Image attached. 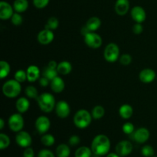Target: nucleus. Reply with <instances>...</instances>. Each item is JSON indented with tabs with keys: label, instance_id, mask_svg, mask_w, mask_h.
<instances>
[{
	"label": "nucleus",
	"instance_id": "obj_33",
	"mask_svg": "<svg viewBox=\"0 0 157 157\" xmlns=\"http://www.w3.org/2000/svg\"><path fill=\"white\" fill-rule=\"evenodd\" d=\"M10 145V138L5 133H0V149L5 150Z\"/></svg>",
	"mask_w": 157,
	"mask_h": 157
},
{
	"label": "nucleus",
	"instance_id": "obj_8",
	"mask_svg": "<svg viewBox=\"0 0 157 157\" xmlns=\"http://www.w3.org/2000/svg\"><path fill=\"white\" fill-rule=\"evenodd\" d=\"M35 127L40 134H44L49 130L51 127V121L46 116H40L36 119Z\"/></svg>",
	"mask_w": 157,
	"mask_h": 157
},
{
	"label": "nucleus",
	"instance_id": "obj_18",
	"mask_svg": "<svg viewBox=\"0 0 157 157\" xmlns=\"http://www.w3.org/2000/svg\"><path fill=\"white\" fill-rule=\"evenodd\" d=\"M114 9L118 15H125L130 9L129 0H117Z\"/></svg>",
	"mask_w": 157,
	"mask_h": 157
},
{
	"label": "nucleus",
	"instance_id": "obj_2",
	"mask_svg": "<svg viewBox=\"0 0 157 157\" xmlns=\"http://www.w3.org/2000/svg\"><path fill=\"white\" fill-rule=\"evenodd\" d=\"M38 107L44 113H51L55 110L56 106V101L53 94L51 93H43L37 98Z\"/></svg>",
	"mask_w": 157,
	"mask_h": 157
},
{
	"label": "nucleus",
	"instance_id": "obj_45",
	"mask_svg": "<svg viewBox=\"0 0 157 157\" xmlns=\"http://www.w3.org/2000/svg\"><path fill=\"white\" fill-rule=\"evenodd\" d=\"M58 63L56 62L55 61H54V60H52V61H50L48 62V64L47 66H48L49 67H51V68H53V69H57V67H58Z\"/></svg>",
	"mask_w": 157,
	"mask_h": 157
},
{
	"label": "nucleus",
	"instance_id": "obj_28",
	"mask_svg": "<svg viewBox=\"0 0 157 157\" xmlns=\"http://www.w3.org/2000/svg\"><path fill=\"white\" fill-rule=\"evenodd\" d=\"M104 114H105V109L103 106L97 105L92 109L91 115L92 117L94 120L101 119L104 116Z\"/></svg>",
	"mask_w": 157,
	"mask_h": 157
},
{
	"label": "nucleus",
	"instance_id": "obj_10",
	"mask_svg": "<svg viewBox=\"0 0 157 157\" xmlns=\"http://www.w3.org/2000/svg\"><path fill=\"white\" fill-rule=\"evenodd\" d=\"M15 142L19 147L22 148H27L31 146L32 143V138L27 131L18 132L15 136Z\"/></svg>",
	"mask_w": 157,
	"mask_h": 157
},
{
	"label": "nucleus",
	"instance_id": "obj_17",
	"mask_svg": "<svg viewBox=\"0 0 157 157\" xmlns=\"http://www.w3.org/2000/svg\"><path fill=\"white\" fill-rule=\"evenodd\" d=\"M27 73V81L29 82H35L41 78V71L36 65H30L26 70Z\"/></svg>",
	"mask_w": 157,
	"mask_h": 157
},
{
	"label": "nucleus",
	"instance_id": "obj_35",
	"mask_svg": "<svg viewBox=\"0 0 157 157\" xmlns=\"http://www.w3.org/2000/svg\"><path fill=\"white\" fill-rule=\"evenodd\" d=\"M141 153L145 157H153L155 151L153 147H151L150 145H145L143 147L142 150H141Z\"/></svg>",
	"mask_w": 157,
	"mask_h": 157
},
{
	"label": "nucleus",
	"instance_id": "obj_13",
	"mask_svg": "<svg viewBox=\"0 0 157 157\" xmlns=\"http://www.w3.org/2000/svg\"><path fill=\"white\" fill-rule=\"evenodd\" d=\"M14 8L9 2L2 1L0 2V18L2 20L10 19L14 14Z\"/></svg>",
	"mask_w": 157,
	"mask_h": 157
},
{
	"label": "nucleus",
	"instance_id": "obj_7",
	"mask_svg": "<svg viewBox=\"0 0 157 157\" xmlns=\"http://www.w3.org/2000/svg\"><path fill=\"white\" fill-rule=\"evenodd\" d=\"M84 43L88 46L89 48L93 49H97L101 48L102 45V38L99 34L96 33L95 32H90L85 35H84Z\"/></svg>",
	"mask_w": 157,
	"mask_h": 157
},
{
	"label": "nucleus",
	"instance_id": "obj_3",
	"mask_svg": "<svg viewBox=\"0 0 157 157\" xmlns=\"http://www.w3.org/2000/svg\"><path fill=\"white\" fill-rule=\"evenodd\" d=\"M91 113L84 109H81L75 113L73 121L75 125L79 129H85L90 125L92 122Z\"/></svg>",
	"mask_w": 157,
	"mask_h": 157
},
{
	"label": "nucleus",
	"instance_id": "obj_30",
	"mask_svg": "<svg viewBox=\"0 0 157 157\" xmlns=\"http://www.w3.org/2000/svg\"><path fill=\"white\" fill-rule=\"evenodd\" d=\"M41 142L45 147H52L55 144V138L53 135L50 133H44L42 135L41 138Z\"/></svg>",
	"mask_w": 157,
	"mask_h": 157
},
{
	"label": "nucleus",
	"instance_id": "obj_24",
	"mask_svg": "<svg viewBox=\"0 0 157 157\" xmlns=\"http://www.w3.org/2000/svg\"><path fill=\"white\" fill-rule=\"evenodd\" d=\"M13 8L15 12L22 13L25 12L29 8L28 0H15L13 3Z\"/></svg>",
	"mask_w": 157,
	"mask_h": 157
},
{
	"label": "nucleus",
	"instance_id": "obj_27",
	"mask_svg": "<svg viewBox=\"0 0 157 157\" xmlns=\"http://www.w3.org/2000/svg\"><path fill=\"white\" fill-rule=\"evenodd\" d=\"M91 148H89L87 147H81L75 151V157H91L92 156Z\"/></svg>",
	"mask_w": 157,
	"mask_h": 157
},
{
	"label": "nucleus",
	"instance_id": "obj_12",
	"mask_svg": "<svg viewBox=\"0 0 157 157\" xmlns=\"http://www.w3.org/2000/svg\"><path fill=\"white\" fill-rule=\"evenodd\" d=\"M55 38V35H54L53 31L48 30V29H43L37 35V39L38 41L41 44L43 45H47L52 43Z\"/></svg>",
	"mask_w": 157,
	"mask_h": 157
},
{
	"label": "nucleus",
	"instance_id": "obj_47",
	"mask_svg": "<svg viewBox=\"0 0 157 157\" xmlns=\"http://www.w3.org/2000/svg\"><path fill=\"white\" fill-rule=\"evenodd\" d=\"M4 127H5V121L2 119V118H1V119H0V130H3Z\"/></svg>",
	"mask_w": 157,
	"mask_h": 157
},
{
	"label": "nucleus",
	"instance_id": "obj_14",
	"mask_svg": "<svg viewBox=\"0 0 157 157\" xmlns=\"http://www.w3.org/2000/svg\"><path fill=\"white\" fill-rule=\"evenodd\" d=\"M150 136V131L145 127H140L133 133V138L138 144H144L149 140Z\"/></svg>",
	"mask_w": 157,
	"mask_h": 157
},
{
	"label": "nucleus",
	"instance_id": "obj_39",
	"mask_svg": "<svg viewBox=\"0 0 157 157\" xmlns=\"http://www.w3.org/2000/svg\"><path fill=\"white\" fill-rule=\"evenodd\" d=\"M50 0H33V5L37 9H44L48 5Z\"/></svg>",
	"mask_w": 157,
	"mask_h": 157
},
{
	"label": "nucleus",
	"instance_id": "obj_40",
	"mask_svg": "<svg viewBox=\"0 0 157 157\" xmlns=\"http://www.w3.org/2000/svg\"><path fill=\"white\" fill-rule=\"evenodd\" d=\"M38 157H55V154L51 150H47V149H43L38 152Z\"/></svg>",
	"mask_w": 157,
	"mask_h": 157
},
{
	"label": "nucleus",
	"instance_id": "obj_25",
	"mask_svg": "<svg viewBox=\"0 0 157 157\" xmlns=\"http://www.w3.org/2000/svg\"><path fill=\"white\" fill-rule=\"evenodd\" d=\"M57 157H69L71 155L70 147L65 144H61L58 145L56 148Z\"/></svg>",
	"mask_w": 157,
	"mask_h": 157
},
{
	"label": "nucleus",
	"instance_id": "obj_31",
	"mask_svg": "<svg viewBox=\"0 0 157 157\" xmlns=\"http://www.w3.org/2000/svg\"><path fill=\"white\" fill-rule=\"evenodd\" d=\"M59 25V21L56 17H51L48 19L47 22H46L45 25H44V29H48V30L55 31L56 30Z\"/></svg>",
	"mask_w": 157,
	"mask_h": 157
},
{
	"label": "nucleus",
	"instance_id": "obj_34",
	"mask_svg": "<svg viewBox=\"0 0 157 157\" xmlns=\"http://www.w3.org/2000/svg\"><path fill=\"white\" fill-rule=\"evenodd\" d=\"M14 79L16 80L19 83H23L27 80V73L26 71L24 70H18L14 75Z\"/></svg>",
	"mask_w": 157,
	"mask_h": 157
},
{
	"label": "nucleus",
	"instance_id": "obj_16",
	"mask_svg": "<svg viewBox=\"0 0 157 157\" xmlns=\"http://www.w3.org/2000/svg\"><path fill=\"white\" fill-rule=\"evenodd\" d=\"M156 75L154 70L150 68H145L141 71L139 74V79L144 84H150L153 82L156 78Z\"/></svg>",
	"mask_w": 157,
	"mask_h": 157
},
{
	"label": "nucleus",
	"instance_id": "obj_41",
	"mask_svg": "<svg viewBox=\"0 0 157 157\" xmlns=\"http://www.w3.org/2000/svg\"><path fill=\"white\" fill-rule=\"evenodd\" d=\"M80 142H81V138L78 136H77V135H73V136H71L69 138L68 143L72 147H75V146L78 145Z\"/></svg>",
	"mask_w": 157,
	"mask_h": 157
},
{
	"label": "nucleus",
	"instance_id": "obj_32",
	"mask_svg": "<svg viewBox=\"0 0 157 157\" xmlns=\"http://www.w3.org/2000/svg\"><path fill=\"white\" fill-rule=\"evenodd\" d=\"M25 93L26 97H27L28 98H30V99L37 100L38 97L39 96V95H38L37 88L35 87V86H32V85L28 86V87L25 88Z\"/></svg>",
	"mask_w": 157,
	"mask_h": 157
},
{
	"label": "nucleus",
	"instance_id": "obj_23",
	"mask_svg": "<svg viewBox=\"0 0 157 157\" xmlns=\"http://www.w3.org/2000/svg\"><path fill=\"white\" fill-rule=\"evenodd\" d=\"M58 74L61 75H67L71 72L72 65L69 61H63L58 63V67H57Z\"/></svg>",
	"mask_w": 157,
	"mask_h": 157
},
{
	"label": "nucleus",
	"instance_id": "obj_20",
	"mask_svg": "<svg viewBox=\"0 0 157 157\" xmlns=\"http://www.w3.org/2000/svg\"><path fill=\"white\" fill-rule=\"evenodd\" d=\"M15 107L18 113H24L29 110V107H30V102L27 98L21 97L17 99L16 103H15Z\"/></svg>",
	"mask_w": 157,
	"mask_h": 157
},
{
	"label": "nucleus",
	"instance_id": "obj_37",
	"mask_svg": "<svg viewBox=\"0 0 157 157\" xmlns=\"http://www.w3.org/2000/svg\"><path fill=\"white\" fill-rule=\"evenodd\" d=\"M122 130L124 133L127 135L133 134L135 131V127L132 123L127 122L123 125Z\"/></svg>",
	"mask_w": 157,
	"mask_h": 157
},
{
	"label": "nucleus",
	"instance_id": "obj_15",
	"mask_svg": "<svg viewBox=\"0 0 157 157\" xmlns=\"http://www.w3.org/2000/svg\"><path fill=\"white\" fill-rule=\"evenodd\" d=\"M130 15L133 21L138 23H142L147 18V13L144 9L141 6H134L130 11Z\"/></svg>",
	"mask_w": 157,
	"mask_h": 157
},
{
	"label": "nucleus",
	"instance_id": "obj_26",
	"mask_svg": "<svg viewBox=\"0 0 157 157\" xmlns=\"http://www.w3.org/2000/svg\"><path fill=\"white\" fill-rule=\"evenodd\" d=\"M11 67L9 63L6 61H0V78L4 79L9 76L10 73Z\"/></svg>",
	"mask_w": 157,
	"mask_h": 157
},
{
	"label": "nucleus",
	"instance_id": "obj_43",
	"mask_svg": "<svg viewBox=\"0 0 157 157\" xmlns=\"http://www.w3.org/2000/svg\"><path fill=\"white\" fill-rule=\"evenodd\" d=\"M23 157H35V152L32 147H27L23 152Z\"/></svg>",
	"mask_w": 157,
	"mask_h": 157
},
{
	"label": "nucleus",
	"instance_id": "obj_42",
	"mask_svg": "<svg viewBox=\"0 0 157 157\" xmlns=\"http://www.w3.org/2000/svg\"><path fill=\"white\" fill-rule=\"evenodd\" d=\"M133 29V33L136 34V35H140V34L142 33L143 31H144V26L142 25L141 23L136 22V24L133 25V29Z\"/></svg>",
	"mask_w": 157,
	"mask_h": 157
},
{
	"label": "nucleus",
	"instance_id": "obj_21",
	"mask_svg": "<svg viewBox=\"0 0 157 157\" xmlns=\"http://www.w3.org/2000/svg\"><path fill=\"white\" fill-rule=\"evenodd\" d=\"M101 25V19L97 16L90 17V18L87 20V23H86L85 25V26L87 28V29H88L90 32H96L97 30L99 29Z\"/></svg>",
	"mask_w": 157,
	"mask_h": 157
},
{
	"label": "nucleus",
	"instance_id": "obj_44",
	"mask_svg": "<svg viewBox=\"0 0 157 157\" xmlns=\"http://www.w3.org/2000/svg\"><path fill=\"white\" fill-rule=\"evenodd\" d=\"M51 81L48 79L47 78L44 76H41V78H39V84L41 85V87H46L48 86V84H50Z\"/></svg>",
	"mask_w": 157,
	"mask_h": 157
},
{
	"label": "nucleus",
	"instance_id": "obj_36",
	"mask_svg": "<svg viewBox=\"0 0 157 157\" xmlns=\"http://www.w3.org/2000/svg\"><path fill=\"white\" fill-rule=\"evenodd\" d=\"M11 22L12 25L15 26L21 25L23 22V18L21 15V13H18V12H15L13 14V15L12 16V18H10Z\"/></svg>",
	"mask_w": 157,
	"mask_h": 157
},
{
	"label": "nucleus",
	"instance_id": "obj_9",
	"mask_svg": "<svg viewBox=\"0 0 157 157\" xmlns=\"http://www.w3.org/2000/svg\"><path fill=\"white\" fill-rule=\"evenodd\" d=\"M133 144L128 140L120 141L115 147V151L119 156H127L133 151Z\"/></svg>",
	"mask_w": 157,
	"mask_h": 157
},
{
	"label": "nucleus",
	"instance_id": "obj_19",
	"mask_svg": "<svg viewBox=\"0 0 157 157\" xmlns=\"http://www.w3.org/2000/svg\"><path fill=\"white\" fill-rule=\"evenodd\" d=\"M50 87L52 91L56 94H59L64 90V87H65V84H64V80L61 77L57 76L56 78L51 81Z\"/></svg>",
	"mask_w": 157,
	"mask_h": 157
},
{
	"label": "nucleus",
	"instance_id": "obj_6",
	"mask_svg": "<svg viewBox=\"0 0 157 157\" xmlns=\"http://www.w3.org/2000/svg\"><path fill=\"white\" fill-rule=\"evenodd\" d=\"M9 127L12 131L18 133L22 130L25 125V121L22 115L20 113H13L11 115L8 121Z\"/></svg>",
	"mask_w": 157,
	"mask_h": 157
},
{
	"label": "nucleus",
	"instance_id": "obj_11",
	"mask_svg": "<svg viewBox=\"0 0 157 157\" xmlns=\"http://www.w3.org/2000/svg\"><path fill=\"white\" fill-rule=\"evenodd\" d=\"M55 110L57 116L61 119L67 117L71 113L70 105L65 101H60L57 102Z\"/></svg>",
	"mask_w": 157,
	"mask_h": 157
},
{
	"label": "nucleus",
	"instance_id": "obj_5",
	"mask_svg": "<svg viewBox=\"0 0 157 157\" xmlns=\"http://www.w3.org/2000/svg\"><path fill=\"white\" fill-rule=\"evenodd\" d=\"M104 57L107 62H116L120 58L119 46L115 43H109L104 48Z\"/></svg>",
	"mask_w": 157,
	"mask_h": 157
},
{
	"label": "nucleus",
	"instance_id": "obj_22",
	"mask_svg": "<svg viewBox=\"0 0 157 157\" xmlns=\"http://www.w3.org/2000/svg\"><path fill=\"white\" fill-rule=\"evenodd\" d=\"M119 114L121 118L124 120H128L133 116V109L129 104H123L121 106L119 109Z\"/></svg>",
	"mask_w": 157,
	"mask_h": 157
},
{
	"label": "nucleus",
	"instance_id": "obj_1",
	"mask_svg": "<svg viewBox=\"0 0 157 157\" xmlns=\"http://www.w3.org/2000/svg\"><path fill=\"white\" fill-rule=\"evenodd\" d=\"M110 140L106 135L99 134L95 136L92 140L91 148L92 152L96 156H103L107 155L110 150Z\"/></svg>",
	"mask_w": 157,
	"mask_h": 157
},
{
	"label": "nucleus",
	"instance_id": "obj_48",
	"mask_svg": "<svg viewBox=\"0 0 157 157\" xmlns=\"http://www.w3.org/2000/svg\"><path fill=\"white\" fill-rule=\"evenodd\" d=\"M94 157H101V156H94Z\"/></svg>",
	"mask_w": 157,
	"mask_h": 157
},
{
	"label": "nucleus",
	"instance_id": "obj_49",
	"mask_svg": "<svg viewBox=\"0 0 157 157\" xmlns=\"http://www.w3.org/2000/svg\"><path fill=\"white\" fill-rule=\"evenodd\" d=\"M153 157H157V156H153Z\"/></svg>",
	"mask_w": 157,
	"mask_h": 157
},
{
	"label": "nucleus",
	"instance_id": "obj_29",
	"mask_svg": "<svg viewBox=\"0 0 157 157\" xmlns=\"http://www.w3.org/2000/svg\"><path fill=\"white\" fill-rule=\"evenodd\" d=\"M58 75H59V74H58L57 69L51 68L48 66L44 67L42 72V76L47 78L50 81H52V80H53L55 78H56L57 76H58Z\"/></svg>",
	"mask_w": 157,
	"mask_h": 157
},
{
	"label": "nucleus",
	"instance_id": "obj_38",
	"mask_svg": "<svg viewBox=\"0 0 157 157\" xmlns=\"http://www.w3.org/2000/svg\"><path fill=\"white\" fill-rule=\"evenodd\" d=\"M120 63L124 66H127L132 62V57L129 54H124L119 58Z\"/></svg>",
	"mask_w": 157,
	"mask_h": 157
},
{
	"label": "nucleus",
	"instance_id": "obj_46",
	"mask_svg": "<svg viewBox=\"0 0 157 157\" xmlns=\"http://www.w3.org/2000/svg\"><path fill=\"white\" fill-rule=\"evenodd\" d=\"M107 157H121V156H119L117 153H109L107 155Z\"/></svg>",
	"mask_w": 157,
	"mask_h": 157
},
{
	"label": "nucleus",
	"instance_id": "obj_4",
	"mask_svg": "<svg viewBox=\"0 0 157 157\" xmlns=\"http://www.w3.org/2000/svg\"><path fill=\"white\" fill-rule=\"evenodd\" d=\"M21 91V83L15 79L9 80L2 85V93L6 98H15L20 94Z\"/></svg>",
	"mask_w": 157,
	"mask_h": 157
}]
</instances>
